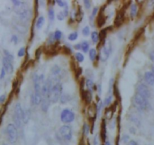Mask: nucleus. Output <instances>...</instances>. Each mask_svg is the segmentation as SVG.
Here are the masks:
<instances>
[{"label":"nucleus","mask_w":154,"mask_h":145,"mask_svg":"<svg viewBox=\"0 0 154 145\" xmlns=\"http://www.w3.org/2000/svg\"><path fill=\"white\" fill-rule=\"evenodd\" d=\"M4 54L5 55V57L8 59V60H10L11 62H12L14 60V56L12 55V54H11L9 52H8V50H4Z\"/></svg>","instance_id":"nucleus-34"},{"label":"nucleus","mask_w":154,"mask_h":145,"mask_svg":"<svg viewBox=\"0 0 154 145\" xmlns=\"http://www.w3.org/2000/svg\"><path fill=\"white\" fill-rule=\"evenodd\" d=\"M101 50L100 53L101 60L103 62L106 61L111 52V44L110 40H105L103 42L102 48Z\"/></svg>","instance_id":"nucleus-5"},{"label":"nucleus","mask_w":154,"mask_h":145,"mask_svg":"<svg viewBox=\"0 0 154 145\" xmlns=\"http://www.w3.org/2000/svg\"><path fill=\"white\" fill-rule=\"evenodd\" d=\"M112 27H108V28H105V29H103L100 31L99 32V40H100V42H104L105 41V38H106V35H107V33H108V31L111 30Z\"/></svg>","instance_id":"nucleus-18"},{"label":"nucleus","mask_w":154,"mask_h":145,"mask_svg":"<svg viewBox=\"0 0 154 145\" xmlns=\"http://www.w3.org/2000/svg\"><path fill=\"white\" fill-rule=\"evenodd\" d=\"M41 53H42V48L41 47H39L36 50V51H35V59L37 60H39L40 59V57L41 56Z\"/></svg>","instance_id":"nucleus-37"},{"label":"nucleus","mask_w":154,"mask_h":145,"mask_svg":"<svg viewBox=\"0 0 154 145\" xmlns=\"http://www.w3.org/2000/svg\"><path fill=\"white\" fill-rule=\"evenodd\" d=\"M3 145H7V144H3Z\"/></svg>","instance_id":"nucleus-62"},{"label":"nucleus","mask_w":154,"mask_h":145,"mask_svg":"<svg viewBox=\"0 0 154 145\" xmlns=\"http://www.w3.org/2000/svg\"><path fill=\"white\" fill-rule=\"evenodd\" d=\"M86 85L88 88V90L90 92H92V90H97V86L94 84L93 81H92L91 79H88L86 82Z\"/></svg>","instance_id":"nucleus-19"},{"label":"nucleus","mask_w":154,"mask_h":145,"mask_svg":"<svg viewBox=\"0 0 154 145\" xmlns=\"http://www.w3.org/2000/svg\"><path fill=\"white\" fill-rule=\"evenodd\" d=\"M81 73H82V69L80 68V67H78L77 69V77L80 76V75H81Z\"/></svg>","instance_id":"nucleus-53"},{"label":"nucleus","mask_w":154,"mask_h":145,"mask_svg":"<svg viewBox=\"0 0 154 145\" xmlns=\"http://www.w3.org/2000/svg\"><path fill=\"white\" fill-rule=\"evenodd\" d=\"M101 139L104 142L106 141V122L105 120L103 119L102 120V122L101 125Z\"/></svg>","instance_id":"nucleus-15"},{"label":"nucleus","mask_w":154,"mask_h":145,"mask_svg":"<svg viewBox=\"0 0 154 145\" xmlns=\"http://www.w3.org/2000/svg\"><path fill=\"white\" fill-rule=\"evenodd\" d=\"M111 100H112V96H110L107 97V98L105 99V102H104L105 105H108L111 103Z\"/></svg>","instance_id":"nucleus-42"},{"label":"nucleus","mask_w":154,"mask_h":145,"mask_svg":"<svg viewBox=\"0 0 154 145\" xmlns=\"http://www.w3.org/2000/svg\"><path fill=\"white\" fill-rule=\"evenodd\" d=\"M90 129V126H89L88 124H86V123L84 124V126H83V135L84 136H86L89 134Z\"/></svg>","instance_id":"nucleus-30"},{"label":"nucleus","mask_w":154,"mask_h":145,"mask_svg":"<svg viewBox=\"0 0 154 145\" xmlns=\"http://www.w3.org/2000/svg\"><path fill=\"white\" fill-rule=\"evenodd\" d=\"M84 3L85 8H87V9H89V8H90V1L85 0V1H84Z\"/></svg>","instance_id":"nucleus-46"},{"label":"nucleus","mask_w":154,"mask_h":145,"mask_svg":"<svg viewBox=\"0 0 154 145\" xmlns=\"http://www.w3.org/2000/svg\"><path fill=\"white\" fill-rule=\"evenodd\" d=\"M6 132H7L8 141L11 144H14L17 140V131L15 125L13 123L8 124L6 129Z\"/></svg>","instance_id":"nucleus-4"},{"label":"nucleus","mask_w":154,"mask_h":145,"mask_svg":"<svg viewBox=\"0 0 154 145\" xmlns=\"http://www.w3.org/2000/svg\"><path fill=\"white\" fill-rule=\"evenodd\" d=\"M80 91L84 90V78L83 77L80 81Z\"/></svg>","instance_id":"nucleus-47"},{"label":"nucleus","mask_w":154,"mask_h":145,"mask_svg":"<svg viewBox=\"0 0 154 145\" xmlns=\"http://www.w3.org/2000/svg\"><path fill=\"white\" fill-rule=\"evenodd\" d=\"M122 140H123V143H127L128 142V141L129 140V135H124L122 138Z\"/></svg>","instance_id":"nucleus-51"},{"label":"nucleus","mask_w":154,"mask_h":145,"mask_svg":"<svg viewBox=\"0 0 154 145\" xmlns=\"http://www.w3.org/2000/svg\"><path fill=\"white\" fill-rule=\"evenodd\" d=\"M132 102H133L134 107H135L140 111L146 110L148 107V105H149L147 99L142 96H141L138 93H136L134 96Z\"/></svg>","instance_id":"nucleus-1"},{"label":"nucleus","mask_w":154,"mask_h":145,"mask_svg":"<svg viewBox=\"0 0 154 145\" xmlns=\"http://www.w3.org/2000/svg\"><path fill=\"white\" fill-rule=\"evenodd\" d=\"M98 11H99V8H93V10H92V15H91V16H90V20H91V21H92V20H94V17H95L96 15L97 14Z\"/></svg>","instance_id":"nucleus-40"},{"label":"nucleus","mask_w":154,"mask_h":145,"mask_svg":"<svg viewBox=\"0 0 154 145\" xmlns=\"http://www.w3.org/2000/svg\"><path fill=\"white\" fill-rule=\"evenodd\" d=\"M105 6H103L102 8H101L100 13L99 14V15L96 18V24H97V26L101 28V26H103L105 23V17L104 16V10H105Z\"/></svg>","instance_id":"nucleus-11"},{"label":"nucleus","mask_w":154,"mask_h":145,"mask_svg":"<svg viewBox=\"0 0 154 145\" xmlns=\"http://www.w3.org/2000/svg\"><path fill=\"white\" fill-rule=\"evenodd\" d=\"M75 59H76V60L77 62H82L84 61V55L81 54V53H77V54H75Z\"/></svg>","instance_id":"nucleus-32"},{"label":"nucleus","mask_w":154,"mask_h":145,"mask_svg":"<svg viewBox=\"0 0 154 145\" xmlns=\"http://www.w3.org/2000/svg\"><path fill=\"white\" fill-rule=\"evenodd\" d=\"M89 44L86 41H84L81 43V50L84 52V53H87L88 50H89Z\"/></svg>","instance_id":"nucleus-28"},{"label":"nucleus","mask_w":154,"mask_h":145,"mask_svg":"<svg viewBox=\"0 0 154 145\" xmlns=\"http://www.w3.org/2000/svg\"><path fill=\"white\" fill-rule=\"evenodd\" d=\"M30 119V111L29 110H26V111H24V114H23V122L24 123H27L29 122Z\"/></svg>","instance_id":"nucleus-26"},{"label":"nucleus","mask_w":154,"mask_h":145,"mask_svg":"<svg viewBox=\"0 0 154 145\" xmlns=\"http://www.w3.org/2000/svg\"><path fill=\"white\" fill-rule=\"evenodd\" d=\"M5 72H6L5 69H4V68H2V70H1L0 79H2V78H4V77H5Z\"/></svg>","instance_id":"nucleus-44"},{"label":"nucleus","mask_w":154,"mask_h":145,"mask_svg":"<svg viewBox=\"0 0 154 145\" xmlns=\"http://www.w3.org/2000/svg\"><path fill=\"white\" fill-rule=\"evenodd\" d=\"M104 145H111V143H110V141H105V144Z\"/></svg>","instance_id":"nucleus-60"},{"label":"nucleus","mask_w":154,"mask_h":145,"mask_svg":"<svg viewBox=\"0 0 154 145\" xmlns=\"http://www.w3.org/2000/svg\"><path fill=\"white\" fill-rule=\"evenodd\" d=\"M56 3H57L58 5L60 6V7H64V6L65 5V2L64 1H62V0H57V1H56Z\"/></svg>","instance_id":"nucleus-45"},{"label":"nucleus","mask_w":154,"mask_h":145,"mask_svg":"<svg viewBox=\"0 0 154 145\" xmlns=\"http://www.w3.org/2000/svg\"><path fill=\"white\" fill-rule=\"evenodd\" d=\"M12 2L14 3V5H15L16 7H17V6H19V5H20L22 4V2H20V1H17V0H13Z\"/></svg>","instance_id":"nucleus-48"},{"label":"nucleus","mask_w":154,"mask_h":145,"mask_svg":"<svg viewBox=\"0 0 154 145\" xmlns=\"http://www.w3.org/2000/svg\"><path fill=\"white\" fill-rule=\"evenodd\" d=\"M60 71H61L60 67L59 66H57V65H54V66L51 68V70H50L51 74L54 75H57L58 74H60Z\"/></svg>","instance_id":"nucleus-25"},{"label":"nucleus","mask_w":154,"mask_h":145,"mask_svg":"<svg viewBox=\"0 0 154 145\" xmlns=\"http://www.w3.org/2000/svg\"><path fill=\"white\" fill-rule=\"evenodd\" d=\"M2 64H3V68L5 69V71L11 74L14 71V67L13 65L11 63V62L10 60H8L6 57H4L2 60Z\"/></svg>","instance_id":"nucleus-13"},{"label":"nucleus","mask_w":154,"mask_h":145,"mask_svg":"<svg viewBox=\"0 0 154 145\" xmlns=\"http://www.w3.org/2000/svg\"><path fill=\"white\" fill-rule=\"evenodd\" d=\"M6 100V96L5 94L0 96V103H3Z\"/></svg>","instance_id":"nucleus-49"},{"label":"nucleus","mask_w":154,"mask_h":145,"mask_svg":"<svg viewBox=\"0 0 154 145\" xmlns=\"http://www.w3.org/2000/svg\"><path fill=\"white\" fill-rule=\"evenodd\" d=\"M91 38H92V42L96 44L99 41V33H98V32H96V31L92 32V35H91Z\"/></svg>","instance_id":"nucleus-20"},{"label":"nucleus","mask_w":154,"mask_h":145,"mask_svg":"<svg viewBox=\"0 0 154 145\" xmlns=\"http://www.w3.org/2000/svg\"><path fill=\"white\" fill-rule=\"evenodd\" d=\"M62 91V86L60 83H57L53 86L49 95V99L50 102L53 103L57 102L61 97Z\"/></svg>","instance_id":"nucleus-2"},{"label":"nucleus","mask_w":154,"mask_h":145,"mask_svg":"<svg viewBox=\"0 0 154 145\" xmlns=\"http://www.w3.org/2000/svg\"><path fill=\"white\" fill-rule=\"evenodd\" d=\"M82 33H83V35L84 36H88L90 35V28H89V26L84 27L83 29V30H82Z\"/></svg>","instance_id":"nucleus-39"},{"label":"nucleus","mask_w":154,"mask_h":145,"mask_svg":"<svg viewBox=\"0 0 154 145\" xmlns=\"http://www.w3.org/2000/svg\"><path fill=\"white\" fill-rule=\"evenodd\" d=\"M144 78H145L146 82L149 85H151V86L154 85V75L153 74V72H150V71L146 72L144 75Z\"/></svg>","instance_id":"nucleus-14"},{"label":"nucleus","mask_w":154,"mask_h":145,"mask_svg":"<svg viewBox=\"0 0 154 145\" xmlns=\"http://www.w3.org/2000/svg\"><path fill=\"white\" fill-rule=\"evenodd\" d=\"M41 93H36L35 92L34 95L32 96V102L34 105H39L42 102Z\"/></svg>","instance_id":"nucleus-16"},{"label":"nucleus","mask_w":154,"mask_h":145,"mask_svg":"<svg viewBox=\"0 0 154 145\" xmlns=\"http://www.w3.org/2000/svg\"><path fill=\"white\" fill-rule=\"evenodd\" d=\"M23 114H24V111H23V108L20 103H17L14 107V117H13L14 125L17 128H20L21 126Z\"/></svg>","instance_id":"nucleus-3"},{"label":"nucleus","mask_w":154,"mask_h":145,"mask_svg":"<svg viewBox=\"0 0 154 145\" xmlns=\"http://www.w3.org/2000/svg\"><path fill=\"white\" fill-rule=\"evenodd\" d=\"M25 54H26V48L25 47H21L19 50V51L17 52V56L19 57H22V56H23L25 55Z\"/></svg>","instance_id":"nucleus-38"},{"label":"nucleus","mask_w":154,"mask_h":145,"mask_svg":"<svg viewBox=\"0 0 154 145\" xmlns=\"http://www.w3.org/2000/svg\"><path fill=\"white\" fill-rule=\"evenodd\" d=\"M144 32V28H141L140 30L138 32V33H137V35H135V40H136V39H138V38H139V37L141 35V34L143 33Z\"/></svg>","instance_id":"nucleus-41"},{"label":"nucleus","mask_w":154,"mask_h":145,"mask_svg":"<svg viewBox=\"0 0 154 145\" xmlns=\"http://www.w3.org/2000/svg\"><path fill=\"white\" fill-rule=\"evenodd\" d=\"M52 82L50 79H47L45 81L43 86L41 87V96L44 98H49V95L50 90L52 89Z\"/></svg>","instance_id":"nucleus-8"},{"label":"nucleus","mask_w":154,"mask_h":145,"mask_svg":"<svg viewBox=\"0 0 154 145\" xmlns=\"http://www.w3.org/2000/svg\"><path fill=\"white\" fill-rule=\"evenodd\" d=\"M71 99V96H70L69 94H63L62 95L60 99V101L61 102L62 104H65V102H69V100Z\"/></svg>","instance_id":"nucleus-27"},{"label":"nucleus","mask_w":154,"mask_h":145,"mask_svg":"<svg viewBox=\"0 0 154 145\" xmlns=\"http://www.w3.org/2000/svg\"><path fill=\"white\" fill-rule=\"evenodd\" d=\"M64 17H65V16H64L63 12H60V13L57 15V19H58L59 20H64Z\"/></svg>","instance_id":"nucleus-43"},{"label":"nucleus","mask_w":154,"mask_h":145,"mask_svg":"<svg viewBox=\"0 0 154 145\" xmlns=\"http://www.w3.org/2000/svg\"><path fill=\"white\" fill-rule=\"evenodd\" d=\"M150 58L151 61L154 63V50L152 51V52H150Z\"/></svg>","instance_id":"nucleus-54"},{"label":"nucleus","mask_w":154,"mask_h":145,"mask_svg":"<svg viewBox=\"0 0 154 145\" xmlns=\"http://www.w3.org/2000/svg\"><path fill=\"white\" fill-rule=\"evenodd\" d=\"M54 35L55 40L59 41L62 38V32L60 30H56V32H54Z\"/></svg>","instance_id":"nucleus-36"},{"label":"nucleus","mask_w":154,"mask_h":145,"mask_svg":"<svg viewBox=\"0 0 154 145\" xmlns=\"http://www.w3.org/2000/svg\"><path fill=\"white\" fill-rule=\"evenodd\" d=\"M137 12H138V6L136 4H132L131 5V18H134L135 16L137 15Z\"/></svg>","instance_id":"nucleus-21"},{"label":"nucleus","mask_w":154,"mask_h":145,"mask_svg":"<svg viewBox=\"0 0 154 145\" xmlns=\"http://www.w3.org/2000/svg\"><path fill=\"white\" fill-rule=\"evenodd\" d=\"M113 92H114V95L115 96V97L118 100H120V92L118 90V88L116 86V84H114V87H113Z\"/></svg>","instance_id":"nucleus-29"},{"label":"nucleus","mask_w":154,"mask_h":145,"mask_svg":"<svg viewBox=\"0 0 154 145\" xmlns=\"http://www.w3.org/2000/svg\"><path fill=\"white\" fill-rule=\"evenodd\" d=\"M98 112V105L96 103H92L88 107V115L90 119L96 118V115Z\"/></svg>","instance_id":"nucleus-12"},{"label":"nucleus","mask_w":154,"mask_h":145,"mask_svg":"<svg viewBox=\"0 0 154 145\" xmlns=\"http://www.w3.org/2000/svg\"><path fill=\"white\" fill-rule=\"evenodd\" d=\"M126 9V8H124L123 9H121L117 13L116 16L114 23H115V26L116 27L120 26L122 25V23H123V21H124V17H125V10Z\"/></svg>","instance_id":"nucleus-10"},{"label":"nucleus","mask_w":154,"mask_h":145,"mask_svg":"<svg viewBox=\"0 0 154 145\" xmlns=\"http://www.w3.org/2000/svg\"><path fill=\"white\" fill-rule=\"evenodd\" d=\"M54 10L52 8H50L48 10V17L51 21L54 20Z\"/></svg>","instance_id":"nucleus-35"},{"label":"nucleus","mask_w":154,"mask_h":145,"mask_svg":"<svg viewBox=\"0 0 154 145\" xmlns=\"http://www.w3.org/2000/svg\"><path fill=\"white\" fill-rule=\"evenodd\" d=\"M61 121L64 123H69L74 121L75 114L69 109H64L61 113L60 116Z\"/></svg>","instance_id":"nucleus-6"},{"label":"nucleus","mask_w":154,"mask_h":145,"mask_svg":"<svg viewBox=\"0 0 154 145\" xmlns=\"http://www.w3.org/2000/svg\"><path fill=\"white\" fill-rule=\"evenodd\" d=\"M114 111L111 110V107H108L106 109V111H105V116H106V117L108 118V119H111V117H112V116L114 115Z\"/></svg>","instance_id":"nucleus-31"},{"label":"nucleus","mask_w":154,"mask_h":145,"mask_svg":"<svg viewBox=\"0 0 154 145\" xmlns=\"http://www.w3.org/2000/svg\"><path fill=\"white\" fill-rule=\"evenodd\" d=\"M129 145H138V143L136 142V141H129Z\"/></svg>","instance_id":"nucleus-57"},{"label":"nucleus","mask_w":154,"mask_h":145,"mask_svg":"<svg viewBox=\"0 0 154 145\" xmlns=\"http://www.w3.org/2000/svg\"><path fill=\"white\" fill-rule=\"evenodd\" d=\"M11 41L12 42H14V44H17V41H18V38H17V37L16 35H13Z\"/></svg>","instance_id":"nucleus-52"},{"label":"nucleus","mask_w":154,"mask_h":145,"mask_svg":"<svg viewBox=\"0 0 154 145\" xmlns=\"http://www.w3.org/2000/svg\"><path fill=\"white\" fill-rule=\"evenodd\" d=\"M60 135L66 141H70L72 137V130L69 126L64 125L60 129Z\"/></svg>","instance_id":"nucleus-7"},{"label":"nucleus","mask_w":154,"mask_h":145,"mask_svg":"<svg viewBox=\"0 0 154 145\" xmlns=\"http://www.w3.org/2000/svg\"><path fill=\"white\" fill-rule=\"evenodd\" d=\"M68 13H69V9H68L67 7H66V8H65V10H64V12H63L64 16H65V17H66V16L68 15Z\"/></svg>","instance_id":"nucleus-56"},{"label":"nucleus","mask_w":154,"mask_h":145,"mask_svg":"<svg viewBox=\"0 0 154 145\" xmlns=\"http://www.w3.org/2000/svg\"><path fill=\"white\" fill-rule=\"evenodd\" d=\"M31 17V11H30L29 10L27 11H26L25 13H23V15H20V19L22 20V21L26 22Z\"/></svg>","instance_id":"nucleus-23"},{"label":"nucleus","mask_w":154,"mask_h":145,"mask_svg":"<svg viewBox=\"0 0 154 145\" xmlns=\"http://www.w3.org/2000/svg\"><path fill=\"white\" fill-rule=\"evenodd\" d=\"M137 93H138L141 96L145 97L146 99H148L150 96V92L148 87L144 84H140L138 85V86H137Z\"/></svg>","instance_id":"nucleus-9"},{"label":"nucleus","mask_w":154,"mask_h":145,"mask_svg":"<svg viewBox=\"0 0 154 145\" xmlns=\"http://www.w3.org/2000/svg\"><path fill=\"white\" fill-rule=\"evenodd\" d=\"M77 36H78V33L77 32H74L70 34L68 38H69V41H75L77 38Z\"/></svg>","instance_id":"nucleus-33"},{"label":"nucleus","mask_w":154,"mask_h":145,"mask_svg":"<svg viewBox=\"0 0 154 145\" xmlns=\"http://www.w3.org/2000/svg\"><path fill=\"white\" fill-rule=\"evenodd\" d=\"M17 85H18V81H15L14 82V84H13V88L15 89L16 87L17 86Z\"/></svg>","instance_id":"nucleus-58"},{"label":"nucleus","mask_w":154,"mask_h":145,"mask_svg":"<svg viewBox=\"0 0 154 145\" xmlns=\"http://www.w3.org/2000/svg\"><path fill=\"white\" fill-rule=\"evenodd\" d=\"M50 101L49 98H43L42 102H41V109L44 112H47L49 106H50Z\"/></svg>","instance_id":"nucleus-17"},{"label":"nucleus","mask_w":154,"mask_h":145,"mask_svg":"<svg viewBox=\"0 0 154 145\" xmlns=\"http://www.w3.org/2000/svg\"><path fill=\"white\" fill-rule=\"evenodd\" d=\"M74 47H75V48L76 50H80V49H81V44H77V45H75Z\"/></svg>","instance_id":"nucleus-55"},{"label":"nucleus","mask_w":154,"mask_h":145,"mask_svg":"<svg viewBox=\"0 0 154 145\" xmlns=\"http://www.w3.org/2000/svg\"><path fill=\"white\" fill-rule=\"evenodd\" d=\"M45 24V17H43V16H41V17H39V19L37 20V23H36V28L37 29H39L40 30L42 26H43V25Z\"/></svg>","instance_id":"nucleus-22"},{"label":"nucleus","mask_w":154,"mask_h":145,"mask_svg":"<svg viewBox=\"0 0 154 145\" xmlns=\"http://www.w3.org/2000/svg\"><path fill=\"white\" fill-rule=\"evenodd\" d=\"M129 131H130V132L133 133V134H135V130L134 129V128H131Z\"/></svg>","instance_id":"nucleus-59"},{"label":"nucleus","mask_w":154,"mask_h":145,"mask_svg":"<svg viewBox=\"0 0 154 145\" xmlns=\"http://www.w3.org/2000/svg\"><path fill=\"white\" fill-rule=\"evenodd\" d=\"M89 57L91 61H94L96 57H97V52H96V50L95 49H91L89 52Z\"/></svg>","instance_id":"nucleus-24"},{"label":"nucleus","mask_w":154,"mask_h":145,"mask_svg":"<svg viewBox=\"0 0 154 145\" xmlns=\"http://www.w3.org/2000/svg\"><path fill=\"white\" fill-rule=\"evenodd\" d=\"M152 72H153V74L154 75V65L153 66V67H152Z\"/></svg>","instance_id":"nucleus-61"},{"label":"nucleus","mask_w":154,"mask_h":145,"mask_svg":"<svg viewBox=\"0 0 154 145\" xmlns=\"http://www.w3.org/2000/svg\"><path fill=\"white\" fill-rule=\"evenodd\" d=\"M63 48H64V50H65V53L66 54H70L71 53V49H70V48H69L68 47L65 46Z\"/></svg>","instance_id":"nucleus-50"}]
</instances>
